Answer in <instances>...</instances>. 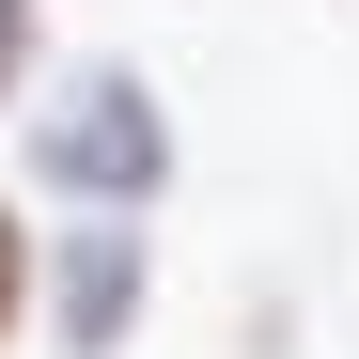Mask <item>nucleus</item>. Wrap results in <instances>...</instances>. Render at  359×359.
I'll use <instances>...</instances> for the list:
<instances>
[{"label": "nucleus", "instance_id": "nucleus-1", "mask_svg": "<svg viewBox=\"0 0 359 359\" xmlns=\"http://www.w3.org/2000/svg\"><path fill=\"white\" fill-rule=\"evenodd\" d=\"M156 172H172V126H156V94H141L126 63H79L63 94H47V126H32V188H79L94 219H126Z\"/></svg>", "mask_w": 359, "mask_h": 359}, {"label": "nucleus", "instance_id": "nucleus-2", "mask_svg": "<svg viewBox=\"0 0 359 359\" xmlns=\"http://www.w3.org/2000/svg\"><path fill=\"white\" fill-rule=\"evenodd\" d=\"M126 328H141V234L109 219V234H79V250H63V344L109 359Z\"/></svg>", "mask_w": 359, "mask_h": 359}, {"label": "nucleus", "instance_id": "nucleus-3", "mask_svg": "<svg viewBox=\"0 0 359 359\" xmlns=\"http://www.w3.org/2000/svg\"><path fill=\"white\" fill-rule=\"evenodd\" d=\"M16 297H32V234H16V203H0V328H16Z\"/></svg>", "mask_w": 359, "mask_h": 359}, {"label": "nucleus", "instance_id": "nucleus-4", "mask_svg": "<svg viewBox=\"0 0 359 359\" xmlns=\"http://www.w3.org/2000/svg\"><path fill=\"white\" fill-rule=\"evenodd\" d=\"M16 63H32V0H0V94H16Z\"/></svg>", "mask_w": 359, "mask_h": 359}]
</instances>
